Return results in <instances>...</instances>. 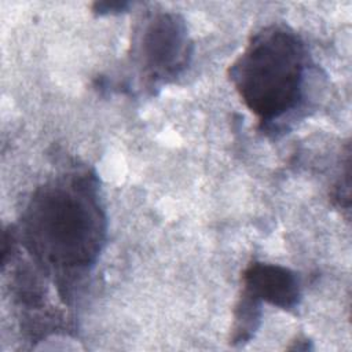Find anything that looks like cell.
Wrapping results in <instances>:
<instances>
[{"mask_svg": "<svg viewBox=\"0 0 352 352\" xmlns=\"http://www.w3.org/2000/svg\"><path fill=\"white\" fill-rule=\"evenodd\" d=\"M192 44L184 19L166 11L148 14L136 28L132 56L150 85L168 82L190 63Z\"/></svg>", "mask_w": 352, "mask_h": 352, "instance_id": "obj_3", "label": "cell"}, {"mask_svg": "<svg viewBox=\"0 0 352 352\" xmlns=\"http://www.w3.org/2000/svg\"><path fill=\"white\" fill-rule=\"evenodd\" d=\"M243 293L285 311L297 308L301 300V286L296 272L278 265L254 261L243 271Z\"/></svg>", "mask_w": 352, "mask_h": 352, "instance_id": "obj_4", "label": "cell"}, {"mask_svg": "<svg viewBox=\"0 0 352 352\" xmlns=\"http://www.w3.org/2000/svg\"><path fill=\"white\" fill-rule=\"evenodd\" d=\"M125 7H128V3H96L95 11L99 15H102V14H110L114 11H121Z\"/></svg>", "mask_w": 352, "mask_h": 352, "instance_id": "obj_6", "label": "cell"}, {"mask_svg": "<svg viewBox=\"0 0 352 352\" xmlns=\"http://www.w3.org/2000/svg\"><path fill=\"white\" fill-rule=\"evenodd\" d=\"M308 51L287 26L270 25L254 33L230 67V78L264 129H272L301 107Z\"/></svg>", "mask_w": 352, "mask_h": 352, "instance_id": "obj_2", "label": "cell"}, {"mask_svg": "<svg viewBox=\"0 0 352 352\" xmlns=\"http://www.w3.org/2000/svg\"><path fill=\"white\" fill-rule=\"evenodd\" d=\"M16 236L62 298L69 300L106 239L96 177L87 170L72 172L38 187L22 213Z\"/></svg>", "mask_w": 352, "mask_h": 352, "instance_id": "obj_1", "label": "cell"}, {"mask_svg": "<svg viewBox=\"0 0 352 352\" xmlns=\"http://www.w3.org/2000/svg\"><path fill=\"white\" fill-rule=\"evenodd\" d=\"M235 322H234V334L232 342L242 344L250 340L254 330L258 327L260 322V302L246 293H242V297L235 309Z\"/></svg>", "mask_w": 352, "mask_h": 352, "instance_id": "obj_5", "label": "cell"}]
</instances>
